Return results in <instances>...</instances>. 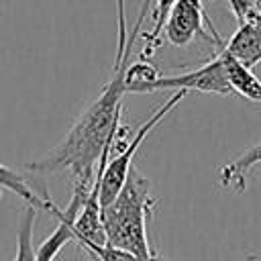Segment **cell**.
Wrapping results in <instances>:
<instances>
[{"mask_svg": "<svg viewBox=\"0 0 261 261\" xmlns=\"http://www.w3.org/2000/svg\"><path fill=\"white\" fill-rule=\"evenodd\" d=\"M177 0H155V6L151 10V18H153V27L149 33L143 35V41H145V47L143 51L139 53L141 59H149L153 55V51L161 45V35H163V27H165V20H167V14L169 10L173 8Z\"/></svg>", "mask_w": 261, "mask_h": 261, "instance_id": "cell-10", "label": "cell"}, {"mask_svg": "<svg viewBox=\"0 0 261 261\" xmlns=\"http://www.w3.org/2000/svg\"><path fill=\"white\" fill-rule=\"evenodd\" d=\"M228 4H230V8H232V12H234L237 20H239V22H243V20L247 18V14L255 10L257 0H228Z\"/></svg>", "mask_w": 261, "mask_h": 261, "instance_id": "cell-14", "label": "cell"}, {"mask_svg": "<svg viewBox=\"0 0 261 261\" xmlns=\"http://www.w3.org/2000/svg\"><path fill=\"white\" fill-rule=\"evenodd\" d=\"M157 90H196V92H206V94H232V88L228 84L224 63L220 55H214L210 61L200 65L198 69L186 71V73H175V75H157L147 88V92H157Z\"/></svg>", "mask_w": 261, "mask_h": 261, "instance_id": "cell-5", "label": "cell"}, {"mask_svg": "<svg viewBox=\"0 0 261 261\" xmlns=\"http://www.w3.org/2000/svg\"><path fill=\"white\" fill-rule=\"evenodd\" d=\"M218 55L222 57L224 71H226V77H228L232 92L241 94L243 98H247L251 102H261V80L253 73V67H247L245 63L234 59L224 49H220Z\"/></svg>", "mask_w": 261, "mask_h": 261, "instance_id": "cell-7", "label": "cell"}, {"mask_svg": "<svg viewBox=\"0 0 261 261\" xmlns=\"http://www.w3.org/2000/svg\"><path fill=\"white\" fill-rule=\"evenodd\" d=\"M80 249L86 253L88 261H165L157 255H153L149 259H143V257H139V255H135V253H130L122 247H114V245H108V243L82 245Z\"/></svg>", "mask_w": 261, "mask_h": 261, "instance_id": "cell-12", "label": "cell"}, {"mask_svg": "<svg viewBox=\"0 0 261 261\" xmlns=\"http://www.w3.org/2000/svg\"><path fill=\"white\" fill-rule=\"evenodd\" d=\"M247 67H255L261 61V27L257 20L239 22L234 35L220 47Z\"/></svg>", "mask_w": 261, "mask_h": 261, "instance_id": "cell-6", "label": "cell"}, {"mask_svg": "<svg viewBox=\"0 0 261 261\" xmlns=\"http://www.w3.org/2000/svg\"><path fill=\"white\" fill-rule=\"evenodd\" d=\"M163 37L173 47H186L194 41V37H202L216 47L224 45L204 10L202 0H177L167 14Z\"/></svg>", "mask_w": 261, "mask_h": 261, "instance_id": "cell-4", "label": "cell"}, {"mask_svg": "<svg viewBox=\"0 0 261 261\" xmlns=\"http://www.w3.org/2000/svg\"><path fill=\"white\" fill-rule=\"evenodd\" d=\"M188 96V90H175L155 112H151V116L141 122L133 137L128 135V128L120 124L116 137L112 139V143L104 149V153L100 155V181H98V196H100V206L108 204L110 200H114V196L120 192V188L124 186L128 171L133 167V157L139 151L141 143L147 139V135Z\"/></svg>", "mask_w": 261, "mask_h": 261, "instance_id": "cell-3", "label": "cell"}, {"mask_svg": "<svg viewBox=\"0 0 261 261\" xmlns=\"http://www.w3.org/2000/svg\"><path fill=\"white\" fill-rule=\"evenodd\" d=\"M37 212L39 208L29 206L20 228H18V237H16V255L12 261H37V249L33 247V234H35V220H37Z\"/></svg>", "mask_w": 261, "mask_h": 261, "instance_id": "cell-11", "label": "cell"}, {"mask_svg": "<svg viewBox=\"0 0 261 261\" xmlns=\"http://www.w3.org/2000/svg\"><path fill=\"white\" fill-rule=\"evenodd\" d=\"M257 163H261V141L251 145V147H247L239 157H234L232 161H228L220 169V186L232 188L237 192H245V188H247V173Z\"/></svg>", "mask_w": 261, "mask_h": 261, "instance_id": "cell-8", "label": "cell"}, {"mask_svg": "<svg viewBox=\"0 0 261 261\" xmlns=\"http://www.w3.org/2000/svg\"><path fill=\"white\" fill-rule=\"evenodd\" d=\"M151 0H145L143 10L133 24V31L126 39V49L120 55H114V69L112 77L102 88L100 96L77 116V120L71 124L67 135L49 151L45 157L29 161L27 169L35 173H57L63 171L69 175L71 186H80L90 190L98 171V159L104 153V149L112 143L120 128V116H122V96L124 90V73L128 67V57L133 43L141 31L145 12L149 8Z\"/></svg>", "mask_w": 261, "mask_h": 261, "instance_id": "cell-1", "label": "cell"}, {"mask_svg": "<svg viewBox=\"0 0 261 261\" xmlns=\"http://www.w3.org/2000/svg\"><path fill=\"white\" fill-rule=\"evenodd\" d=\"M116 55L124 53L126 49V39H128V27H126V12H124V0H116Z\"/></svg>", "mask_w": 261, "mask_h": 261, "instance_id": "cell-13", "label": "cell"}, {"mask_svg": "<svg viewBox=\"0 0 261 261\" xmlns=\"http://www.w3.org/2000/svg\"><path fill=\"white\" fill-rule=\"evenodd\" d=\"M249 261H257V259H255V257H249Z\"/></svg>", "mask_w": 261, "mask_h": 261, "instance_id": "cell-16", "label": "cell"}, {"mask_svg": "<svg viewBox=\"0 0 261 261\" xmlns=\"http://www.w3.org/2000/svg\"><path fill=\"white\" fill-rule=\"evenodd\" d=\"M0 188L12 192V194H16V196H20L29 206H35V208H39V210L51 212L53 206H55V202L49 198L47 192L37 194V192L29 186V181H27L20 173H16V169H12V167H8V165H4V163H0Z\"/></svg>", "mask_w": 261, "mask_h": 261, "instance_id": "cell-9", "label": "cell"}, {"mask_svg": "<svg viewBox=\"0 0 261 261\" xmlns=\"http://www.w3.org/2000/svg\"><path fill=\"white\" fill-rule=\"evenodd\" d=\"M255 8H257V16H259V27H261V0H257Z\"/></svg>", "mask_w": 261, "mask_h": 261, "instance_id": "cell-15", "label": "cell"}, {"mask_svg": "<svg viewBox=\"0 0 261 261\" xmlns=\"http://www.w3.org/2000/svg\"><path fill=\"white\" fill-rule=\"evenodd\" d=\"M149 179L139 169L130 167L120 192L114 196V200L104 204L100 212L106 243L122 247L143 259L155 255L147 237V220L157 202L149 194Z\"/></svg>", "mask_w": 261, "mask_h": 261, "instance_id": "cell-2", "label": "cell"}]
</instances>
